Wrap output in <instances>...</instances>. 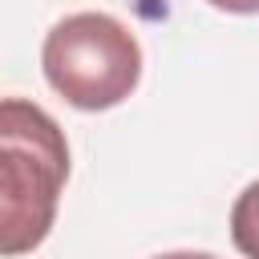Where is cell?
I'll return each instance as SVG.
<instances>
[{
    "label": "cell",
    "instance_id": "6da1fadb",
    "mask_svg": "<svg viewBox=\"0 0 259 259\" xmlns=\"http://www.w3.org/2000/svg\"><path fill=\"white\" fill-rule=\"evenodd\" d=\"M69 178V146L53 113L24 97H0V255L36 251L57 219Z\"/></svg>",
    "mask_w": 259,
    "mask_h": 259
},
{
    "label": "cell",
    "instance_id": "7a4b0ae2",
    "mask_svg": "<svg viewBox=\"0 0 259 259\" xmlns=\"http://www.w3.org/2000/svg\"><path fill=\"white\" fill-rule=\"evenodd\" d=\"M45 81L73 109H113L142 81V45L109 12H73L53 24L40 49Z\"/></svg>",
    "mask_w": 259,
    "mask_h": 259
},
{
    "label": "cell",
    "instance_id": "3957f363",
    "mask_svg": "<svg viewBox=\"0 0 259 259\" xmlns=\"http://www.w3.org/2000/svg\"><path fill=\"white\" fill-rule=\"evenodd\" d=\"M231 243L243 259H259V182H251L231 206Z\"/></svg>",
    "mask_w": 259,
    "mask_h": 259
},
{
    "label": "cell",
    "instance_id": "277c9868",
    "mask_svg": "<svg viewBox=\"0 0 259 259\" xmlns=\"http://www.w3.org/2000/svg\"><path fill=\"white\" fill-rule=\"evenodd\" d=\"M206 4H214V8H223V12H235V16L259 12V0H206Z\"/></svg>",
    "mask_w": 259,
    "mask_h": 259
},
{
    "label": "cell",
    "instance_id": "5b68a950",
    "mask_svg": "<svg viewBox=\"0 0 259 259\" xmlns=\"http://www.w3.org/2000/svg\"><path fill=\"white\" fill-rule=\"evenodd\" d=\"M158 259H214V255H206V251H166Z\"/></svg>",
    "mask_w": 259,
    "mask_h": 259
}]
</instances>
